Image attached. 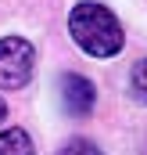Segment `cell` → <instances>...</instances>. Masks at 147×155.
Returning <instances> with one entry per match:
<instances>
[{
  "label": "cell",
  "instance_id": "8992f818",
  "mask_svg": "<svg viewBox=\"0 0 147 155\" xmlns=\"http://www.w3.org/2000/svg\"><path fill=\"white\" fill-rule=\"evenodd\" d=\"M58 155H101V148L93 141H86V137H72V141H65V148Z\"/></svg>",
  "mask_w": 147,
  "mask_h": 155
},
{
  "label": "cell",
  "instance_id": "5b68a950",
  "mask_svg": "<svg viewBox=\"0 0 147 155\" xmlns=\"http://www.w3.org/2000/svg\"><path fill=\"white\" fill-rule=\"evenodd\" d=\"M129 90H133L136 101H144V105H147V58L133 65V72H129Z\"/></svg>",
  "mask_w": 147,
  "mask_h": 155
},
{
  "label": "cell",
  "instance_id": "6da1fadb",
  "mask_svg": "<svg viewBox=\"0 0 147 155\" xmlns=\"http://www.w3.org/2000/svg\"><path fill=\"white\" fill-rule=\"evenodd\" d=\"M68 33L72 40L93 58H111L122 51L126 33H122V22L111 15L104 4H93V0H83L75 4L72 15H68Z\"/></svg>",
  "mask_w": 147,
  "mask_h": 155
},
{
  "label": "cell",
  "instance_id": "3957f363",
  "mask_svg": "<svg viewBox=\"0 0 147 155\" xmlns=\"http://www.w3.org/2000/svg\"><path fill=\"white\" fill-rule=\"evenodd\" d=\"M58 94H61V108H65L72 119L90 116L93 105H97V87H93L86 76H79V72H65L61 83H58Z\"/></svg>",
  "mask_w": 147,
  "mask_h": 155
},
{
  "label": "cell",
  "instance_id": "277c9868",
  "mask_svg": "<svg viewBox=\"0 0 147 155\" xmlns=\"http://www.w3.org/2000/svg\"><path fill=\"white\" fill-rule=\"evenodd\" d=\"M0 155H36V144L22 126H11L0 130Z\"/></svg>",
  "mask_w": 147,
  "mask_h": 155
},
{
  "label": "cell",
  "instance_id": "52a82bcc",
  "mask_svg": "<svg viewBox=\"0 0 147 155\" xmlns=\"http://www.w3.org/2000/svg\"><path fill=\"white\" fill-rule=\"evenodd\" d=\"M7 119V105H4V97H0V123Z\"/></svg>",
  "mask_w": 147,
  "mask_h": 155
},
{
  "label": "cell",
  "instance_id": "7a4b0ae2",
  "mask_svg": "<svg viewBox=\"0 0 147 155\" xmlns=\"http://www.w3.org/2000/svg\"><path fill=\"white\" fill-rule=\"evenodd\" d=\"M36 69V51L22 36L0 40V90H22Z\"/></svg>",
  "mask_w": 147,
  "mask_h": 155
}]
</instances>
